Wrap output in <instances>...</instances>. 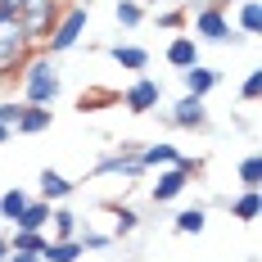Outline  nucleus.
Wrapping results in <instances>:
<instances>
[{"label": "nucleus", "mask_w": 262, "mask_h": 262, "mask_svg": "<svg viewBox=\"0 0 262 262\" xmlns=\"http://www.w3.org/2000/svg\"><path fill=\"white\" fill-rule=\"evenodd\" d=\"M18 86H23V104L54 108V100L63 95V73H59V63H54L46 50H36L23 68H18Z\"/></svg>", "instance_id": "1"}, {"label": "nucleus", "mask_w": 262, "mask_h": 262, "mask_svg": "<svg viewBox=\"0 0 262 262\" xmlns=\"http://www.w3.org/2000/svg\"><path fill=\"white\" fill-rule=\"evenodd\" d=\"M86 23H91V0H73V5H63L59 18H54V27H50V36L41 41V50L50 54V59L77 50L81 36H86Z\"/></svg>", "instance_id": "2"}, {"label": "nucleus", "mask_w": 262, "mask_h": 262, "mask_svg": "<svg viewBox=\"0 0 262 262\" xmlns=\"http://www.w3.org/2000/svg\"><path fill=\"white\" fill-rule=\"evenodd\" d=\"M190 36H194L199 46H244V36L231 27V9H222L217 0H204V5H194Z\"/></svg>", "instance_id": "3"}, {"label": "nucleus", "mask_w": 262, "mask_h": 262, "mask_svg": "<svg viewBox=\"0 0 262 262\" xmlns=\"http://www.w3.org/2000/svg\"><path fill=\"white\" fill-rule=\"evenodd\" d=\"M32 54H36V41L27 36V27L18 23V14L5 18L0 23V81L18 77V68H23Z\"/></svg>", "instance_id": "4"}, {"label": "nucleus", "mask_w": 262, "mask_h": 262, "mask_svg": "<svg viewBox=\"0 0 262 262\" xmlns=\"http://www.w3.org/2000/svg\"><path fill=\"white\" fill-rule=\"evenodd\" d=\"M199 167H204V163L190 158V154H185L177 167H158V181L149 185V199H154V204H177L185 190H190V181L199 177Z\"/></svg>", "instance_id": "5"}, {"label": "nucleus", "mask_w": 262, "mask_h": 262, "mask_svg": "<svg viewBox=\"0 0 262 262\" xmlns=\"http://www.w3.org/2000/svg\"><path fill=\"white\" fill-rule=\"evenodd\" d=\"M140 140H122L113 154H104L95 167H91V177H122V181H136V177H145V167H140Z\"/></svg>", "instance_id": "6"}, {"label": "nucleus", "mask_w": 262, "mask_h": 262, "mask_svg": "<svg viewBox=\"0 0 262 262\" xmlns=\"http://www.w3.org/2000/svg\"><path fill=\"white\" fill-rule=\"evenodd\" d=\"M59 9H63V0H23V5H18V23H23L27 36L36 41V50H41V41L50 36Z\"/></svg>", "instance_id": "7"}, {"label": "nucleus", "mask_w": 262, "mask_h": 262, "mask_svg": "<svg viewBox=\"0 0 262 262\" xmlns=\"http://www.w3.org/2000/svg\"><path fill=\"white\" fill-rule=\"evenodd\" d=\"M163 122L172 131H208L212 113H208V100H199V95H181L177 104L163 113Z\"/></svg>", "instance_id": "8"}, {"label": "nucleus", "mask_w": 262, "mask_h": 262, "mask_svg": "<svg viewBox=\"0 0 262 262\" xmlns=\"http://www.w3.org/2000/svg\"><path fill=\"white\" fill-rule=\"evenodd\" d=\"M118 100H122V108H127V113H136V118H140V113H154V108L163 104V81H154L149 73H136V77H131V86L118 95Z\"/></svg>", "instance_id": "9"}, {"label": "nucleus", "mask_w": 262, "mask_h": 262, "mask_svg": "<svg viewBox=\"0 0 262 262\" xmlns=\"http://www.w3.org/2000/svg\"><path fill=\"white\" fill-rule=\"evenodd\" d=\"M199 50H204V46H199L190 32H177V36L163 46V63H167L172 73H185V68H194V63H199Z\"/></svg>", "instance_id": "10"}, {"label": "nucleus", "mask_w": 262, "mask_h": 262, "mask_svg": "<svg viewBox=\"0 0 262 262\" xmlns=\"http://www.w3.org/2000/svg\"><path fill=\"white\" fill-rule=\"evenodd\" d=\"M77 194V181H68L63 172H54V167H41V177H36V199H46V204H68Z\"/></svg>", "instance_id": "11"}, {"label": "nucleus", "mask_w": 262, "mask_h": 262, "mask_svg": "<svg viewBox=\"0 0 262 262\" xmlns=\"http://www.w3.org/2000/svg\"><path fill=\"white\" fill-rule=\"evenodd\" d=\"M181 86H185V95H199V100H208L212 91L222 86V73H217V68H208V63L199 59L194 68H185V73H181Z\"/></svg>", "instance_id": "12"}, {"label": "nucleus", "mask_w": 262, "mask_h": 262, "mask_svg": "<svg viewBox=\"0 0 262 262\" xmlns=\"http://www.w3.org/2000/svg\"><path fill=\"white\" fill-rule=\"evenodd\" d=\"M140 167H145V172H158V167H177V163H181V149H177V145H167V140H154V145H140Z\"/></svg>", "instance_id": "13"}, {"label": "nucleus", "mask_w": 262, "mask_h": 262, "mask_svg": "<svg viewBox=\"0 0 262 262\" xmlns=\"http://www.w3.org/2000/svg\"><path fill=\"white\" fill-rule=\"evenodd\" d=\"M54 127V108L46 104H23L18 113V122H14V136H41V131Z\"/></svg>", "instance_id": "14"}, {"label": "nucleus", "mask_w": 262, "mask_h": 262, "mask_svg": "<svg viewBox=\"0 0 262 262\" xmlns=\"http://www.w3.org/2000/svg\"><path fill=\"white\" fill-rule=\"evenodd\" d=\"M104 54L118 63V68H127V73H145V68H149V50L136 46V41H118V46H108Z\"/></svg>", "instance_id": "15"}, {"label": "nucleus", "mask_w": 262, "mask_h": 262, "mask_svg": "<svg viewBox=\"0 0 262 262\" xmlns=\"http://www.w3.org/2000/svg\"><path fill=\"white\" fill-rule=\"evenodd\" d=\"M50 212H54V204H46V199H27V208L18 212V222H14V231H46L50 235Z\"/></svg>", "instance_id": "16"}, {"label": "nucleus", "mask_w": 262, "mask_h": 262, "mask_svg": "<svg viewBox=\"0 0 262 262\" xmlns=\"http://www.w3.org/2000/svg\"><path fill=\"white\" fill-rule=\"evenodd\" d=\"M231 27H235L244 41H249V36H258V32H262V5H258V0H239Z\"/></svg>", "instance_id": "17"}, {"label": "nucleus", "mask_w": 262, "mask_h": 262, "mask_svg": "<svg viewBox=\"0 0 262 262\" xmlns=\"http://www.w3.org/2000/svg\"><path fill=\"white\" fill-rule=\"evenodd\" d=\"M50 239H77V231L81 226H86V222H81V212H73L68 208V204H59V208L50 212Z\"/></svg>", "instance_id": "18"}, {"label": "nucleus", "mask_w": 262, "mask_h": 262, "mask_svg": "<svg viewBox=\"0 0 262 262\" xmlns=\"http://www.w3.org/2000/svg\"><path fill=\"white\" fill-rule=\"evenodd\" d=\"M204 226H208V208H204V204L181 208L172 217V231H177V235H204Z\"/></svg>", "instance_id": "19"}, {"label": "nucleus", "mask_w": 262, "mask_h": 262, "mask_svg": "<svg viewBox=\"0 0 262 262\" xmlns=\"http://www.w3.org/2000/svg\"><path fill=\"white\" fill-rule=\"evenodd\" d=\"M258 212H262V194H258V190H239L235 199H231V217L244 222V226L258 222Z\"/></svg>", "instance_id": "20"}, {"label": "nucleus", "mask_w": 262, "mask_h": 262, "mask_svg": "<svg viewBox=\"0 0 262 262\" xmlns=\"http://www.w3.org/2000/svg\"><path fill=\"white\" fill-rule=\"evenodd\" d=\"M81 258V239H46L41 262H77Z\"/></svg>", "instance_id": "21"}, {"label": "nucleus", "mask_w": 262, "mask_h": 262, "mask_svg": "<svg viewBox=\"0 0 262 262\" xmlns=\"http://www.w3.org/2000/svg\"><path fill=\"white\" fill-rule=\"evenodd\" d=\"M113 18L122 32H136V27L145 23V5L140 0H113Z\"/></svg>", "instance_id": "22"}, {"label": "nucleus", "mask_w": 262, "mask_h": 262, "mask_svg": "<svg viewBox=\"0 0 262 262\" xmlns=\"http://www.w3.org/2000/svg\"><path fill=\"white\" fill-rule=\"evenodd\" d=\"M136 231H140V212L113 204V231H108V235H113V239H127V235H136Z\"/></svg>", "instance_id": "23"}, {"label": "nucleus", "mask_w": 262, "mask_h": 262, "mask_svg": "<svg viewBox=\"0 0 262 262\" xmlns=\"http://www.w3.org/2000/svg\"><path fill=\"white\" fill-rule=\"evenodd\" d=\"M27 199H32V194L18 190V185H14V190H5V194H0V222H9V226H14V222H18V212L27 208Z\"/></svg>", "instance_id": "24"}, {"label": "nucleus", "mask_w": 262, "mask_h": 262, "mask_svg": "<svg viewBox=\"0 0 262 262\" xmlns=\"http://www.w3.org/2000/svg\"><path fill=\"white\" fill-rule=\"evenodd\" d=\"M46 231H14L9 235V253H41L46 249Z\"/></svg>", "instance_id": "25"}, {"label": "nucleus", "mask_w": 262, "mask_h": 262, "mask_svg": "<svg viewBox=\"0 0 262 262\" xmlns=\"http://www.w3.org/2000/svg\"><path fill=\"white\" fill-rule=\"evenodd\" d=\"M154 23L163 27V32H185V23H190V9H185V5H172V9H154Z\"/></svg>", "instance_id": "26"}, {"label": "nucleus", "mask_w": 262, "mask_h": 262, "mask_svg": "<svg viewBox=\"0 0 262 262\" xmlns=\"http://www.w3.org/2000/svg\"><path fill=\"white\" fill-rule=\"evenodd\" d=\"M235 177H239L244 190H258V185H262V158L258 154H244V158H239V167H235Z\"/></svg>", "instance_id": "27"}, {"label": "nucleus", "mask_w": 262, "mask_h": 262, "mask_svg": "<svg viewBox=\"0 0 262 262\" xmlns=\"http://www.w3.org/2000/svg\"><path fill=\"white\" fill-rule=\"evenodd\" d=\"M77 239H81V253H104V249H113V235H108V231H91V226H81Z\"/></svg>", "instance_id": "28"}, {"label": "nucleus", "mask_w": 262, "mask_h": 262, "mask_svg": "<svg viewBox=\"0 0 262 262\" xmlns=\"http://www.w3.org/2000/svg\"><path fill=\"white\" fill-rule=\"evenodd\" d=\"M258 95H262V73H258V68H249V77L239 81V100H244V104H253Z\"/></svg>", "instance_id": "29"}, {"label": "nucleus", "mask_w": 262, "mask_h": 262, "mask_svg": "<svg viewBox=\"0 0 262 262\" xmlns=\"http://www.w3.org/2000/svg\"><path fill=\"white\" fill-rule=\"evenodd\" d=\"M18 113H23V104H14V100H0V122H5V127H14V122H18Z\"/></svg>", "instance_id": "30"}, {"label": "nucleus", "mask_w": 262, "mask_h": 262, "mask_svg": "<svg viewBox=\"0 0 262 262\" xmlns=\"http://www.w3.org/2000/svg\"><path fill=\"white\" fill-rule=\"evenodd\" d=\"M5 262H41V253H9Z\"/></svg>", "instance_id": "31"}, {"label": "nucleus", "mask_w": 262, "mask_h": 262, "mask_svg": "<svg viewBox=\"0 0 262 262\" xmlns=\"http://www.w3.org/2000/svg\"><path fill=\"white\" fill-rule=\"evenodd\" d=\"M5 18H14V9H9V5L0 0V23H5Z\"/></svg>", "instance_id": "32"}, {"label": "nucleus", "mask_w": 262, "mask_h": 262, "mask_svg": "<svg viewBox=\"0 0 262 262\" xmlns=\"http://www.w3.org/2000/svg\"><path fill=\"white\" fill-rule=\"evenodd\" d=\"M5 258H9V239L0 235V262H5Z\"/></svg>", "instance_id": "33"}, {"label": "nucleus", "mask_w": 262, "mask_h": 262, "mask_svg": "<svg viewBox=\"0 0 262 262\" xmlns=\"http://www.w3.org/2000/svg\"><path fill=\"white\" fill-rule=\"evenodd\" d=\"M9 136H14V127H5V122H0V145H5Z\"/></svg>", "instance_id": "34"}, {"label": "nucleus", "mask_w": 262, "mask_h": 262, "mask_svg": "<svg viewBox=\"0 0 262 262\" xmlns=\"http://www.w3.org/2000/svg\"><path fill=\"white\" fill-rule=\"evenodd\" d=\"M140 5H145V9H158V5H167V0H140Z\"/></svg>", "instance_id": "35"}, {"label": "nucleus", "mask_w": 262, "mask_h": 262, "mask_svg": "<svg viewBox=\"0 0 262 262\" xmlns=\"http://www.w3.org/2000/svg\"><path fill=\"white\" fill-rule=\"evenodd\" d=\"M5 5H9V9H14V14H18V5H23V0H5Z\"/></svg>", "instance_id": "36"}, {"label": "nucleus", "mask_w": 262, "mask_h": 262, "mask_svg": "<svg viewBox=\"0 0 262 262\" xmlns=\"http://www.w3.org/2000/svg\"><path fill=\"white\" fill-rule=\"evenodd\" d=\"M181 5H185V9H194V5H204V0H181Z\"/></svg>", "instance_id": "37"}, {"label": "nucleus", "mask_w": 262, "mask_h": 262, "mask_svg": "<svg viewBox=\"0 0 262 262\" xmlns=\"http://www.w3.org/2000/svg\"><path fill=\"white\" fill-rule=\"evenodd\" d=\"M249 262H258V258H249Z\"/></svg>", "instance_id": "38"}]
</instances>
